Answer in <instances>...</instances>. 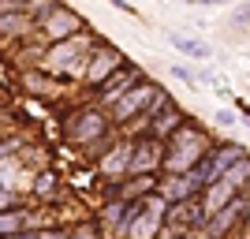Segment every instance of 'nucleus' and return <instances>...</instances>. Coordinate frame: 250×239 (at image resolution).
<instances>
[{"label": "nucleus", "instance_id": "obj_7", "mask_svg": "<svg viewBox=\"0 0 250 239\" xmlns=\"http://www.w3.org/2000/svg\"><path fill=\"white\" fill-rule=\"evenodd\" d=\"M231 202H235V191H231L224 179H213L209 191H206V209H202V213H206V217H209V213H220V209L231 206Z\"/></svg>", "mask_w": 250, "mask_h": 239}, {"label": "nucleus", "instance_id": "obj_6", "mask_svg": "<svg viewBox=\"0 0 250 239\" xmlns=\"http://www.w3.org/2000/svg\"><path fill=\"white\" fill-rule=\"evenodd\" d=\"M116 67H120V52L116 49H101L94 60H90V67H86V79H90V83H104Z\"/></svg>", "mask_w": 250, "mask_h": 239}, {"label": "nucleus", "instance_id": "obj_2", "mask_svg": "<svg viewBox=\"0 0 250 239\" xmlns=\"http://www.w3.org/2000/svg\"><path fill=\"white\" fill-rule=\"evenodd\" d=\"M157 94H161V90H157L153 83H135L124 97H120V101L112 105V109H116V120H131V116L142 112V109H146V105L153 101Z\"/></svg>", "mask_w": 250, "mask_h": 239}, {"label": "nucleus", "instance_id": "obj_18", "mask_svg": "<svg viewBox=\"0 0 250 239\" xmlns=\"http://www.w3.org/2000/svg\"><path fill=\"white\" fill-rule=\"evenodd\" d=\"M67 239H97V228L94 224H83V228H75V236H67Z\"/></svg>", "mask_w": 250, "mask_h": 239}, {"label": "nucleus", "instance_id": "obj_4", "mask_svg": "<svg viewBox=\"0 0 250 239\" xmlns=\"http://www.w3.org/2000/svg\"><path fill=\"white\" fill-rule=\"evenodd\" d=\"M135 83H142V75H138V71H120V75H108V79L101 83V101H104V105H116V101H120V97H124V94H127V90H131Z\"/></svg>", "mask_w": 250, "mask_h": 239}, {"label": "nucleus", "instance_id": "obj_14", "mask_svg": "<svg viewBox=\"0 0 250 239\" xmlns=\"http://www.w3.org/2000/svg\"><path fill=\"white\" fill-rule=\"evenodd\" d=\"M22 232V213L19 209H0V236H19Z\"/></svg>", "mask_w": 250, "mask_h": 239}, {"label": "nucleus", "instance_id": "obj_8", "mask_svg": "<svg viewBox=\"0 0 250 239\" xmlns=\"http://www.w3.org/2000/svg\"><path fill=\"white\" fill-rule=\"evenodd\" d=\"M172 45H176L179 52H187V56H198V60H209V56H213V49H209L206 42L187 38V34H172Z\"/></svg>", "mask_w": 250, "mask_h": 239}, {"label": "nucleus", "instance_id": "obj_24", "mask_svg": "<svg viewBox=\"0 0 250 239\" xmlns=\"http://www.w3.org/2000/svg\"><path fill=\"white\" fill-rule=\"evenodd\" d=\"M11 239H34V236H26V232H19V236H11Z\"/></svg>", "mask_w": 250, "mask_h": 239}, {"label": "nucleus", "instance_id": "obj_16", "mask_svg": "<svg viewBox=\"0 0 250 239\" xmlns=\"http://www.w3.org/2000/svg\"><path fill=\"white\" fill-rule=\"evenodd\" d=\"M52 183H56V176H52V172H42V176L34 179V191H38V195H52Z\"/></svg>", "mask_w": 250, "mask_h": 239}, {"label": "nucleus", "instance_id": "obj_20", "mask_svg": "<svg viewBox=\"0 0 250 239\" xmlns=\"http://www.w3.org/2000/svg\"><path fill=\"white\" fill-rule=\"evenodd\" d=\"M34 239H67V236L56 232V228H42V232H34Z\"/></svg>", "mask_w": 250, "mask_h": 239}, {"label": "nucleus", "instance_id": "obj_23", "mask_svg": "<svg viewBox=\"0 0 250 239\" xmlns=\"http://www.w3.org/2000/svg\"><path fill=\"white\" fill-rule=\"evenodd\" d=\"M235 15H239V19H247V22H250V4H243V8L235 11Z\"/></svg>", "mask_w": 250, "mask_h": 239}, {"label": "nucleus", "instance_id": "obj_22", "mask_svg": "<svg viewBox=\"0 0 250 239\" xmlns=\"http://www.w3.org/2000/svg\"><path fill=\"white\" fill-rule=\"evenodd\" d=\"M11 202H15V198H11L8 191H0V209H11Z\"/></svg>", "mask_w": 250, "mask_h": 239}, {"label": "nucleus", "instance_id": "obj_9", "mask_svg": "<svg viewBox=\"0 0 250 239\" xmlns=\"http://www.w3.org/2000/svg\"><path fill=\"white\" fill-rule=\"evenodd\" d=\"M127 153H131L127 146L112 150V153H108V157L101 161V172H104V176H120V172H127V165H131V157H127Z\"/></svg>", "mask_w": 250, "mask_h": 239}, {"label": "nucleus", "instance_id": "obj_1", "mask_svg": "<svg viewBox=\"0 0 250 239\" xmlns=\"http://www.w3.org/2000/svg\"><path fill=\"white\" fill-rule=\"evenodd\" d=\"M198 157H206V153H202V138L194 135V131H179V142H176V150L165 157V168H168V172H183V176H187Z\"/></svg>", "mask_w": 250, "mask_h": 239}, {"label": "nucleus", "instance_id": "obj_15", "mask_svg": "<svg viewBox=\"0 0 250 239\" xmlns=\"http://www.w3.org/2000/svg\"><path fill=\"white\" fill-rule=\"evenodd\" d=\"M176 124H179V112H176V105L165 97V112L157 116V124H153V127L161 131V135H165V131H176Z\"/></svg>", "mask_w": 250, "mask_h": 239}, {"label": "nucleus", "instance_id": "obj_12", "mask_svg": "<svg viewBox=\"0 0 250 239\" xmlns=\"http://www.w3.org/2000/svg\"><path fill=\"white\" fill-rule=\"evenodd\" d=\"M194 191H198V187H194L187 176H179V179H172V183H165V191H161V195H165L168 202H183V198H190Z\"/></svg>", "mask_w": 250, "mask_h": 239}, {"label": "nucleus", "instance_id": "obj_10", "mask_svg": "<svg viewBox=\"0 0 250 239\" xmlns=\"http://www.w3.org/2000/svg\"><path fill=\"white\" fill-rule=\"evenodd\" d=\"M243 209V202H231V206H224L220 213H213V220H209V232L213 236H224V232L231 228V220H235V213Z\"/></svg>", "mask_w": 250, "mask_h": 239}, {"label": "nucleus", "instance_id": "obj_11", "mask_svg": "<svg viewBox=\"0 0 250 239\" xmlns=\"http://www.w3.org/2000/svg\"><path fill=\"white\" fill-rule=\"evenodd\" d=\"M157 165V142H146V146H138V157H131V165H127V172H146V168Z\"/></svg>", "mask_w": 250, "mask_h": 239}, {"label": "nucleus", "instance_id": "obj_17", "mask_svg": "<svg viewBox=\"0 0 250 239\" xmlns=\"http://www.w3.org/2000/svg\"><path fill=\"white\" fill-rule=\"evenodd\" d=\"M127 209L120 206V202H112V206H104V220H108V224H120V217H124Z\"/></svg>", "mask_w": 250, "mask_h": 239}, {"label": "nucleus", "instance_id": "obj_3", "mask_svg": "<svg viewBox=\"0 0 250 239\" xmlns=\"http://www.w3.org/2000/svg\"><path fill=\"white\" fill-rule=\"evenodd\" d=\"M104 127H108V120H104V116L97 112V109H86V112H83V116H79V120L71 124V138H75L79 146L97 142V138L104 135Z\"/></svg>", "mask_w": 250, "mask_h": 239}, {"label": "nucleus", "instance_id": "obj_5", "mask_svg": "<svg viewBox=\"0 0 250 239\" xmlns=\"http://www.w3.org/2000/svg\"><path fill=\"white\" fill-rule=\"evenodd\" d=\"M75 30H79V15L67 11V8H52V15L45 19V34H49L52 42H63V38L75 34Z\"/></svg>", "mask_w": 250, "mask_h": 239}, {"label": "nucleus", "instance_id": "obj_21", "mask_svg": "<svg viewBox=\"0 0 250 239\" xmlns=\"http://www.w3.org/2000/svg\"><path fill=\"white\" fill-rule=\"evenodd\" d=\"M172 71H176L179 79H183V83H194V71H187V67H183V64H176V67H172Z\"/></svg>", "mask_w": 250, "mask_h": 239}, {"label": "nucleus", "instance_id": "obj_13", "mask_svg": "<svg viewBox=\"0 0 250 239\" xmlns=\"http://www.w3.org/2000/svg\"><path fill=\"white\" fill-rule=\"evenodd\" d=\"M220 179H224V183H228L231 191H239L243 183H247V179H250V157H243L239 165H231V168H228V172H224V176H220Z\"/></svg>", "mask_w": 250, "mask_h": 239}, {"label": "nucleus", "instance_id": "obj_19", "mask_svg": "<svg viewBox=\"0 0 250 239\" xmlns=\"http://www.w3.org/2000/svg\"><path fill=\"white\" fill-rule=\"evenodd\" d=\"M213 120H217L220 127H231V124H235V112H228V109H220V112L213 116Z\"/></svg>", "mask_w": 250, "mask_h": 239}]
</instances>
